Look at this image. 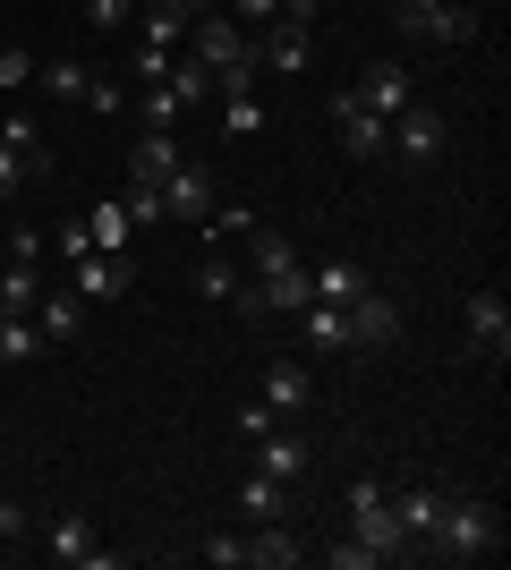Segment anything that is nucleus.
Listing matches in <instances>:
<instances>
[{"instance_id": "obj_15", "label": "nucleus", "mask_w": 511, "mask_h": 570, "mask_svg": "<svg viewBox=\"0 0 511 570\" xmlns=\"http://www.w3.org/2000/svg\"><path fill=\"white\" fill-rule=\"evenodd\" d=\"M35 333H43V341H77V333H86V298H77L69 282H43V298H35Z\"/></svg>"}, {"instance_id": "obj_4", "label": "nucleus", "mask_w": 511, "mask_h": 570, "mask_svg": "<svg viewBox=\"0 0 511 570\" xmlns=\"http://www.w3.org/2000/svg\"><path fill=\"white\" fill-rule=\"evenodd\" d=\"M392 26H401L410 43H452V51L478 43V9H469V0H401Z\"/></svg>"}, {"instance_id": "obj_11", "label": "nucleus", "mask_w": 511, "mask_h": 570, "mask_svg": "<svg viewBox=\"0 0 511 570\" xmlns=\"http://www.w3.org/2000/svg\"><path fill=\"white\" fill-rule=\"evenodd\" d=\"M69 289L86 298V307H111V298H128V256H102V247H86V256L69 264Z\"/></svg>"}, {"instance_id": "obj_38", "label": "nucleus", "mask_w": 511, "mask_h": 570, "mask_svg": "<svg viewBox=\"0 0 511 570\" xmlns=\"http://www.w3.org/2000/svg\"><path fill=\"white\" fill-rule=\"evenodd\" d=\"M86 18L95 26H137V0H86Z\"/></svg>"}, {"instance_id": "obj_17", "label": "nucleus", "mask_w": 511, "mask_h": 570, "mask_svg": "<svg viewBox=\"0 0 511 570\" xmlns=\"http://www.w3.org/2000/svg\"><path fill=\"white\" fill-rule=\"evenodd\" d=\"M350 95H358V102H366V111H375V119H401V111H410V102H417V95H410V77L392 69V60H384V69H366L358 86H350Z\"/></svg>"}, {"instance_id": "obj_23", "label": "nucleus", "mask_w": 511, "mask_h": 570, "mask_svg": "<svg viewBox=\"0 0 511 570\" xmlns=\"http://www.w3.org/2000/svg\"><path fill=\"white\" fill-rule=\"evenodd\" d=\"M35 86H43L51 102H86V86H95V69H86V60H35Z\"/></svg>"}, {"instance_id": "obj_19", "label": "nucleus", "mask_w": 511, "mask_h": 570, "mask_svg": "<svg viewBox=\"0 0 511 570\" xmlns=\"http://www.w3.org/2000/svg\"><path fill=\"white\" fill-rule=\"evenodd\" d=\"M247 562H256V570H298V562H307V546H298L282 520H265V528H247Z\"/></svg>"}, {"instance_id": "obj_20", "label": "nucleus", "mask_w": 511, "mask_h": 570, "mask_svg": "<svg viewBox=\"0 0 511 570\" xmlns=\"http://www.w3.org/2000/svg\"><path fill=\"white\" fill-rule=\"evenodd\" d=\"M239 289H247V264H230L222 247L196 264V298H214V307H239Z\"/></svg>"}, {"instance_id": "obj_12", "label": "nucleus", "mask_w": 511, "mask_h": 570, "mask_svg": "<svg viewBox=\"0 0 511 570\" xmlns=\"http://www.w3.org/2000/svg\"><path fill=\"white\" fill-rule=\"evenodd\" d=\"M214 205H222V188H214V170H205V163H179V170L163 179V214H179V222H205Z\"/></svg>"}, {"instance_id": "obj_16", "label": "nucleus", "mask_w": 511, "mask_h": 570, "mask_svg": "<svg viewBox=\"0 0 511 570\" xmlns=\"http://www.w3.org/2000/svg\"><path fill=\"white\" fill-rule=\"evenodd\" d=\"M247 452H256V469H265V476H282V485H291V476H307V460H316L291 426H265L256 443H247Z\"/></svg>"}, {"instance_id": "obj_32", "label": "nucleus", "mask_w": 511, "mask_h": 570, "mask_svg": "<svg viewBox=\"0 0 511 570\" xmlns=\"http://www.w3.org/2000/svg\"><path fill=\"white\" fill-rule=\"evenodd\" d=\"M265 426H282V409H273V401H247V409H230V434H239V443H256Z\"/></svg>"}, {"instance_id": "obj_7", "label": "nucleus", "mask_w": 511, "mask_h": 570, "mask_svg": "<svg viewBox=\"0 0 511 570\" xmlns=\"http://www.w3.org/2000/svg\"><path fill=\"white\" fill-rule=\"evenodd\" d=\"M443 137H452V128H443V111H426V102H410V111L392 119V145H384V154H392V163H401V170H426V163H435V154H443Z\"/></svg>"}, {"instance_id": "obj_29", "label": "nucleus", "mask_w": 511, "mask_h": 570, "mask_svg": "<svg viewBox=\"0 0 511 570\" xmlns=\"http://www.w3.org/2000/svg\"><path fill=\"white\" fill-rule=\"evenodd\" d=\"M51 341L35 333V315H0V366H26V357H43Z\"/></svg>"}, {"instance_id": "obj_24", "label": "nucleus", "mask_w": 511, "mask_h": 570, "mask_svg": "<svg viewBox=\"0 0 511 570\" xmlns=\"http://www.w3.org/2000/svg\"><path fill=\"white\" fill-rule=\"evenodd\" d=\"M86 238H95L102 256H128L137 222H128V205H120V196H111V205H86Z\"/></svg>"}, {"instance_id": "obj_26", "label": "nucleus", "mask_w": 511, "mask_h": 570, "mask_svg": "<svg viewBox=\"0 0 511 570\" xmlns=\"http://www.w3.org/2000/svg\"><path fill=\"white\" fill-rule=\"evenodd\" d=\"M239 511H247V528H265V520H282V511H291V494H282V476H247L239 485Z\"/></svg>"}, {"instance_id": "obj_27", "label": "nucleus", "mask_w": 511, "mask_h": 570, "mask_svg": "<svg viewBox=\"0 0 511 570\" xmlns=\"http://www.w3.org/2000/svg\"><path fill=\"white\" fill-rule=\"evenodd\" d=\"M35 298H43V264H9L0 273V315H35Z\"/></svg>"}, {"instance_id": "obj_31", "label": "nucleus", "mask_w": 511, "mask_h": 570, "mask_svg": "<svg viewBox=\"0 0 511 570\" xmlns=\"http://www.w3.org/2000/svg\"><path fill=\"white\" fill-rule=\"evenodd\" d=\"M265 128V95L247 86V95H222V137H256Z\"/></svg>"}, {"instance_id": "obj_41", "label": "nucleus", "mask_w": 511, "mask_h": 570, "mask_svg": "<svg viewBox=\"0 0 511 570\" xmlns=\"http://www.w3.org/2000/svg\"><path fill=\"white\" fill-rule=\"evenodd\" d=\"M9 537H26V511H18V502H0V546H9Z\"/></svg>"}, {"instance_id": "obj_8", "label": "nucleus", "mask_w": 511, "mask_h": 570, "mask_svg": "<svg viewBox=\"0 0 511 570\" xmlns=\"http://www.w3.org/2000/svg\"><path fill=\"white\" fill-rule=\"evenodd\" d=\"M461 324H469V350H478V357H494V366L511 357V298H503V289H469Z\"/></svg>"}, {"instance_id": "obj_2", "label": "nucleus", "mask_w": 511, "mask_h": 570, "mask_svg": "<svg viewBox=\"0 0 511 570\" xmlns=\"http://www.w3.org/2000/svg\"><path fill=\"white\" fill-rule=\"evenodd\" d=\"M503 546V520H494L487 494H469V485H443V520H435V553L443 562H478V553Z\"/></svg>"}, {"instance_id": "obj_1", "label": "nucleus", "mask_w": 511, "mask_h": 570, "mask_svg": "<svg viewBox=\"0 0 511 570\" xmlns=\"http://www.w3.org/2000/svg\"><path fill=\"white\" fill-rule=\"evenodd\" d=\"M307 298H316V289H307V256H298L282 230H265V222H256V230H247V289H239V315H298Z\"/></svg>"}, {"instance_id": "obj_9", "label": "nucleus", "mask_w": 511, "mask_h": 570, "mask_svg": "<svg viewBox=\"0 0 511 570\" xmlns=\"http://www.w3.org/2000/svg\"><path fill=\"white\" fill-rule=\"evenodd\" d=\"M341 315H350V350H392L401 341V307H392L384 289H358Z\"/></svg>"}, {"instance_id": "obj_33", "label": "nucleus", "mask_w": 511, "mask_h": 570, "mask_svg": "<svg viewBox=\"0 0 511 570\" xmlns=\"http://www.w3.org/2000/svg\"><path fill=\"white\" fill-rule=\"evenodd\" d=\"M26 86H35V51H0V95H26Z\"/></svg>"}, {"instance_id": "obj_34", "label": "nucleus", "mask_w": 511, "mask_h": 570, "mask_svg": "<svg viewBox=\"0 0 511 570\" xmlns=\"http://www.w3.org/2000/svg\"><path fill=\"white\" fill-rule=\"evenodd\" d=\"M196 553H205L214 570H247V537H205Z\"/></svg>"}, {"instance_id": "obj_40", "label": "nucleus", "mask_w": 511, "mask_h": 570, "mask_svg": "<svg viewBox=\"0 0 511 570\" xmlns=\"http://www.w3.org/2000/svg\"><path fill=\"white\" fill-rule=\"evenodd\" d=\"M333 570H375V553H366L358 537H350V546H333Z\"/></svg>"}, {"instance_id": "obj_18", "label": "nucleus", "mask_w": 511, "mask_h": 570, "mask_svg": "<svg viewBox=\"0 0 511 570\" xmlns=\"http://www.w3.org/2000/svg\"><path fill=\"white\" fill-rule=\"evenodd\" d=\"M179 163H188V154H179V137H163V128H146V137L128 145V179H154V188H163Z\"/></svg>"}, {"instance_id": "obj_25", "label": "nucleus", "mask_w": 511, "mask_h": 570, "mask_svg": "<svg viewBox=\"0 0 511 570\" xmlns=\"http://www.w3.org/2000/svg\"><path fill=\"white\" fill-rule=\"evenodd\" d=\"M307 289H316V298H333V307H350V298L366 289V273H358L350 256H333V264H307Z\"/></svg>"}, {"instance_id": "obj_5", "label": "nucleus", "mask_w": 511, "mask_h": 570, "mask_svg": "<svg viewBox=\"0 0 511 570\" xmlns=\"http://www.w3.org/2000/svg\"><path fill=\"white\" fill-rule=\"evenodd\" d=\"M188 60H205V69H247L256 51H247V26L230 18V9H196V26H188Z\"/></svg>"}, {"instance_id": "obj_35", "label": "nucleus", "mask_w": 511, "mask_h": 570, "mask_svg": "<svg viewBox=\"0 0 511 570\" xmlns=\"http://www.w3.org/2000/svg\"><path fill=\"white\" fill-rule=\"evenodd\" d=\"M86 247H95V238H86V214L51 230V256H60V264H77V256H86Z\"/></svg>"}, {"instance_id": "obj_21", "label": "nucleus", "mask_w": 511, "mask_h": 570, "mask_svg": "<svg viewBox=\"0 0 511 570\" xmlns=\"http://www.w3.org/2000/svg\"><path fill=\"white\" fill-rule=\"evenodd\" d=\"M307 392H316V383H307V366H298V357H273V366H265V392H256V401H273L282 417H291V409H307Z\"/></svg>"}, {"instance_id": "obj_37", "label": "nucleus", "mask_w": 511, "mask_h": 570, "mask_svg": "<svg viewBox=\"0 0 511 570\" xmlns=\"http://www.w3.org/2000/svg\"><path fill=\"white\" fill-rule=\"evenodd\" d=\"M222 9H230L239 26H273V18H282V0H222Z\"/></svg>"}, {"instance_id": "obj_14", "label": "nucleus", "mask_w": 511, "mask_h": 570, "mask_svg": "<svg viewBox=\"0 0 511 570\" xmlns=\"http://www.w3.org/2000/svg\"><path fill=\"white\" fill-rule=\"evenodd\" d=\"M392 520L410 528V553H435V520H443V485H401Z\"/></svg>"}, {"instance_id": "obj_28", "label": "nucleus", "mask_w": 511, "mask_h": 570, "mask_svg": "<svg viewBox=\"0 0 511 570\" xmlns=\"http://www.w3.org/2000/svg\"><path fill=\"white\" fill-rule=\"evenodd\" d=\"M170 95L188 102V111H205V102H214V69H205V60H188V51H179V60H170V77H163Z\"/></svg>"}, {"instance_id": "obj_39", "label": "nucleus", "mask_w": 511, "mask_h": 570, "mask_svg": "<svg viewBox=\"0 0 511 570\" xmlns=\"http://www.w3.org/2000/svg\"><path fill=\"white\" fill-rule=\"evenodd\" d=\"M43 247H51L43 230H9V264H43Z\"/></svg>"}, {"instance_id": "obj_36", "label": "nucleus", "mask_w": 511, "mask_h": 570, "mask_svg": "<svg viewBox=\"0 0 511 570\" xmlns=\"http://www.w3.org/2000/svg\"><path fill=\"white\" fill-rule=\"evenodd\" d=\"M86 102H95L102 119H120V111H128V86H120V77H95V86H86Z\"/></svg>"}, {"instance_id": "obj_10", "label": "nucleus", "mask_w": 511, "mask_h": 570, "mask_svg": "<svg viewBox=\"0 0 511 570\" xmlns=\"http://www.w3.org/2000/svg\"><path fill=\"white\" fill-rule=\"evenodd\" d=\"M333 119H341V145H350L358 163H384V145H392V119H375L358 95H350V86L333 95Z\"/></svg>"}, {"instance_id": "obj_13", "label": "nucleus", "mask_w": 511, "mask_h": 570, "mask_svg": "<svg viewBox=\"0 0 511 570\" xmlns=\"http://www.w3.org/2000/svg\"><path fill=\"white\" fill-rule=\"evenodd\" d=\"M196 9H205V0H146V9H137V43L146 51H179L188 26H196Z\"/></svg>"}, {"instance_id": "obj_3", "label": "nucleus", "mask_w": 511, "mask_h": 570, "mask_svg": "<svg viewBox=\"0 0 511 570\" xmlns=\"http://www.w3.org/2000/svg\"><path fill=\"white\" fill-rule=\"evenodd\" d=\"M350 537H358L375 562H410V528L392 520V485L384 476H358V485H350Z\"/></svg>"}, {"instance_id": "obj_6", "label": "nucleus", "mask_w": 511, "mask_h": 570, "mask_svg": "<svg viewBox=\"0 0 511 570\" xmlns=\"http://www.w3.org/2000/svg\"><path fill=\"white\" fill-rule=\"evenodd\" d=\"M51 170V154H43V128H35V119H9V128H0V205H9V196L26 188V179H43Z\"/></svg>"}, {"instance_id": "obj_30", "label": "nucleus", "mask_w": 511, "mask_h": 570, "mask_svg": "<svg viewBox=\"0 0 511 570\" xmlns=\"http://www.w3.org/2000/svg\"><path fill=\"white\" fill-rule=\"evenodd\" d=\"M137 111H146V128H163V137H179V119H188V102L170 95V86H137Z\"/></svg>"}, {"instance_id": "obj_22", "label": "nucleus", "mask_w": 511, "mask_h": 570, "mask_svg": "<svg viewBox=\"0 0 511 570\" xmlns=\"http://www.w3.org/2000/svg\"><path fill=\"white\" fill-rule=\"evenodd\" d=\"M298 333H307V350H350V315H341L333 298H307V307H298Z\"/></svg>"}]
</instances>
